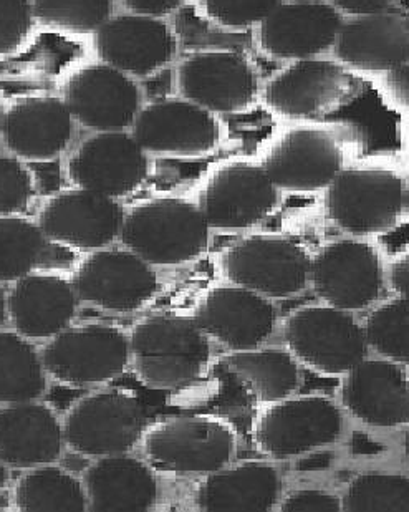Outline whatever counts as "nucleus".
I'll return each mask as SVG.
<instances>
[{
	"mask_svg": "<svg viewBox=\"0 0 409 512\" xmlns=\"http://www.w3.org/2000/svg\"><path fill=\"white\" fill-rule=\"evenodd\" d=\"M141 446L156 473L206 476L234 463L239 436L222 416H171L148 426Z\"/></svg>",
	"mask_w": 409,
	"mask_h": 512,
	"instance_id": "3",
	"label": "nucleus"
},
{
	"mask_svg": "<svg viewBox=\"0 0 409 512\" xmlns=\"http://www.w3.org/2000/svg\"><path fill=\"white\" fill-rule=\"evenodd\" d=\"M72 113L62 97H27L4 108L0 135L15 158L49 163L67 150L73 136Z\"/></svg>",
	"mask_w": 409,
	"mask_h": 512,
	"instance_id": "25",
	"label": "nucleus"
},
{
	"mask_svg": "<svg viewBox=\"0 0 409 512\" xmlns=\"http://www.w3.org/2000/svg\"><path fill=\"white\" fill-rule=\"evenodd\" d=\"M345 17L328 0L282 2L257 27L260 49L279 60H304L335 47Z\"/></svg>",
	"mask_w": 409,
	"mask_h": 512,
	"instance_id": "21",
	"label": "nucleus"
},
{
	"mask_svg": "<svg viewBox=\"0 0 409 512\" xmlns=\"http://www.w3.org/2000/svg\"><path fill=\"white\" fill-rule=\"evenodd\" d=\"M35 22L70 34H97L111 19L113 0H32Z\"/></svg>",
	"mask_w": 409,
	"mask_h": 512,
	"instance_id": "36",
	"label": "nucleus"
},
{
	"mask_svg": "<svg viewBox=\"0 0 409 512\" xmlns=\"http://www.w3.org/2000/svg\"><path fill=\"white\" fill-rule=\"evenodd\" d=\"M5 320H7V294H5L2 285H0V329L5 324Z\"/></svg>",
	"mask_w": 409,
	"mask_h": 512,
	"instance_id": "45",
	"label": "nucleus"
},
{
	"mask_svg": "<svg viewBox=\"0 0 409 512\" xmlns=\"http://www.w3.org/2000/svg\"><path fill=\"white\" fill-rule=\"evenodd\" d=\"M284 479L267 461H244L204 476L194 506L206 512H269L279 506Z\"/></svg>",
	"mask_w": 409,
	"mask_h": 512,
	"instance_id": "28",
	"label": "nucleus"
},
{
	"mask_svg": "<svg viewBox=\"0 0 409 512\" xmlns=\"http://www.w3.org/2000/svg\"><path fill=\"white\" fill-rule=\"evenodd\" d=\"M14 506L24 512L88 511L82 479L53 464L35 466L20 476L14 488Z\"/></svg>",
	"mask_w": 409,
	"mask_h": 512,
	"instance_id": "31",
	"label": "nucleus"
},
{
	"mask_svg": "<svg viewBox=\"0 0 409 512\" xmlns=\"http://www.w3.org/2000/svg\"><path fill=\"white\" fill-rule=\"evenodd\" d=\"M330 4L342 12L343 17L376 14L395 4V0H328Z\"/></svg>",
	"mask_w": 409,
	"mask_h": 512,
	"instance_id": "43",
	"label": "nucleus"
},
{
	"mask_svg": "<svg viewBox=\"0 0 409 512\" xmlns=\"http://www.w3.org/2000/svg\"><path fill=\"white\" fill-rule=\"evenodd\" d=\"M131 135L151 155L199 158L221 145L222 125L216 113L186 98H171L141 108Z\"/></svg>",
	"mask_w": 409,
	"mask_h": 512,
	"instance_id": "16",
	"label": "nucleus"
},
{
	"mask_svg": "<svg viewBox=\"0 0 409 512\" xmlns=\"http://www.w3.org/2000/svg\"><path fill=\"white\" fill-rule=\"evenodd\" d=\"M284 339L300 365L325 377H343L368 353L365 327L352 312L327 304L308 305L290 314Z\"/></svg>",
	"mask_w": 409,
	"mask_h": 512,
	"instance_id": "9",
	"label": "nucleus"
},
{
	"mask_svg": "<svg viewBox=\"0 0 409 512\" xmlns=\"http://www.w3.org/2000/svg\"><path fill=\"white\" fill-rule=\"evenodd\" d=\"M280 191L262 163L236 160L207 176L198 206L209 228L222 232L256 228L279 209Z\"/></svg>",
	"mask_w": 409,
	"mask_h": 512,
	"instance_id": "12",
	"label": "nucleus"
},
{
	"mask_svg": "<svg viewBox=\"0 0 409 512\" xmlns=\"http://www.w3.org/2000/svg\"><path fill=\"white\" fill-rule=\"evenodd\" d=\"M211 228L198 203L183 198L148 199L125 209L120 241L153 267L183 266L203 256Z\"/></svg>",
	"mask_w": 409,
	"mask_h": 512,
	"instance_id": "2",
	"label": "nucleus"
},
{
	"mask_svg": "<svg viewBox=\"0 0 409 512\" xmlns=\"http://www.w3.org/2000/svg\"><path fill=\"white\" fill-rule=\"evenodd\" d=\"M148 174V153L128 131H103L90 136L73 151L67 163L72 186L118 201L138 191Z\"/></svg>",
	"mask_w": 409,
	"mask_h": 512,
	"instance_id": "17",
	"label": "nucleus"
},
{
	"mask_svg": "<svg viewBox=\"0 0 409 512\" xmlns=\"http://www.w3.org/2000/svg\"><path fill=\"white\" fill-rule=\"evenodd\" d=\"M340 405L368 426H409V367L386 358L361 360L343 375Z\"/></svg>",
	"mask_w": 409,
	"mask_h": 512,
	"instance_id": "22",
	"label": "nucleus"
},
{
	"mask_svg": "<svg viewBox=\"0 0 409 512\" xmlns=\"http://www.w3.org/2000/svg\"><path fill=\"white\" fill-rule=\"evenodd\" d=\"M34 178L24 161L0 155V216H20L34 198Z\"/></svg>",
	"mask_w": 409,
	"mask_h": 512,
	"instance_id": "37",
	"label": "nucleus"
},
{
	"mask_svg": "<svg viewBox=\"0 0 409 512\" xmlns=\"http://www.w3.org/2000/svg\"><path fill=\"white\" fill-rule=\"evenodd\" d=\"M209 19L227 29L259 25L284 0H199Z\"/></svg>",
	"mask_w": 409,
	"mask_h": 512,
	"instance_id": "38",
	"label": "nucleus"
},
{
	"mask_svg": "<svg viewBox=\"0 0 409 512\" xmlns=\"http://www.w3.org/2000/svg\"><path fill=\"white\" fill-rule=\"evenodd\" d=\"M280 191H325L347 163V146L337 126L297 123L275 136L260 161Z\"/></svg>",
	"mask_w": 409,
	"mask_h": 512,
	"instance_id": "8",
	"label": "nucleus"
},
{
	"mask_svg": "<svg viewBox=\"0 0 409 512\" xmlns=\"http://www.w3.org/2000/svg\"><path fill=\"white\" fill-rule=\"evenodd\" d=\"M381 87L390 103L409 113V60L401 67L383 73Z\"/></svg>",
	"mask_w": 409,
	"mask_h": 512,
	"instance_id": "41",
	"label": "nucleus"
},
{
	"mask_svg": "<svg viewBox=\"0 0 409 512\" xmlns=\"http://www.w3.org/2000/svg\"><path fill=\"white\" fill-rule=\"evenodd\" d=\"M123 219L118 199L75 186L45 199L39 211V226L49 241L83 252L113 246Z\"/></svg>",
	"mask_w": 409,
	"mask_h": 512,
	"instance_id": "15",
	"label": "nucleus"
},
{
	"mask_svg": "<svg viewBox=\"0 0 409 512\" xmlns=\"http://www.w3.org/2000/svg\"><path fill=\"white\" fill-rule=\"evenodd\" d=\"M2 116H4V107H2V100H0V130H2Z\"/></svg>",
	"mask_w": 409,
	"mask_h": 512,
	"instance_id": "50",
	"label": "nucleus"
},
{
	"mask_svg": "<svg viewBox=\"0 0 409 512\" xmlns=\"http://www.w3.org/2000/svg\"><path fill=\"white\" fill-rule=\"evenodd\" d=\"M148 428L135 393L103 390L78 401L63 421L65 446L77 455L100 458L135 450Z\"/></svg>",
	"mask_w": 409,
	"mask_h": 512,
	"instance_id": "10",
	"label": "nucleus"
},
{
	"mask_svg": "<svg viewBox=\"0 0 409 512\" xmlns=\"http://www.w3.org/2000/svg\"><path fill=\"white\" fill-rule=\"evenodd\" d=\"M188 2L189 0H125L126 7L133 14L148 15V17H156V19L174 14Z\"/></svg>",
	"mask_w": 409,
	"mask_h": 512,
	"instance_id": "42",
	"label": "nucleus"
},
{
	"mask_svg": "<svg viewBox=\"0 0 409 512\" xmlns=\"http://www.w3.org/2000/svg\"><path fill=\"white\" fill-rule=\"evenodd\" d=\"M406 183L388 166H345L325 189V213L352 237L378 236L405 213Z\"/></svg>",
	"mask_w": 409,
	"mask_h": 512,
	"instance_id": "4",
	"label": "nucleus"
},
{
	"mask_svg": "<svg viewBox=\"0 0 409 512\" xmlns=\"http://www.w3.org/2000/svg\"><path fill=\"white\" fill-rule=\"evenodd\" d=\"M47 377L42 355L29 339L0 329V405L39 400Z\"/></svg>",
	"mask_w": 409,
	"mask_h": 512,
	"instance_id": "32",
	"label": "nucleus"
},
{
	"mask_svg": "<svg viewBox=\"0 0 409 512\" xmlns=\"http://www.w3.org/2000/svg\"><path fill=\"white\" fill-rule=\"evenodd\" d=\"M343 511L409 512V476L361 473L342 496Z\"/></svg>",
	"mask_w": 409,
	"mask_h": 512,
	"instance_id": "34",
	"label": "nucleus"
},
{
	"mask_svg": "<svg viewBox=\"0 0 409 512\" xmlns=\"http://www.w3.org/2000/svg\"><path fill=\"white\" fill-rule=\"evenodd\" d=\"M405 213L409 214V184H406Z\"/></svg>",
	"mask_w": 409,
	"mask_h": 512,
	"instance_id": "49",
	"label": "nucleus"
},
{
	"mask_svg": "<svg viewBox=\"0 0 409 512\" xmlns=\"http://www.w3.org/2000/svg\"><path fill=\"white\" fill-rule=\"evenodd\" d=\"M63 446V423L52 406L30 400L0 408V459L9 468L55 464Z\"/></svg>",
	"mask_w": 409,
	"mask_h": 512,
	"instance_id": "27",
	"label": "nucleus"
},
{
	"mask_svg": "<svg viewBox=\"0 0 409 512\" xmlns=\"http://www.w3.org/2000/svg\"><path fill=\"white\" fill-rule=\"evenodd\" d=\"M405 455H406V461H408V466H409V428H408V431H406V435H405Z\"/></svg>",
	"mask_w": 409,
	"mask_h": 512,
	"instance_id": "48",
	"label": "nucleus"
},
{
	"mask_svg": "<svg viewBox=\"0 0 409 512\" xmlns=\"http://www.w3.org/2000/svg\"><path fill=\"white\" fill-rule=\"evenodd\" d=\"M47 246L49 239L39 223L24 216H0V284L35 272Z\"/></svg>",
	"mask_w": 409,
	"mask_h": 512,
	"instance_id": "33",
	"label": "nucleus"
},
{
	"mask_svg": "<svg viewBox=\"0 0 409 512\" xmlns=\"http://www.w3.org/2000/svg\"><path fill=\"white\" fill-rule=\"evenodd\" d=\"M365 334L378 355L409 367V297L398 295L371 310Z\"/></svg>",
	"mask_w": 409,
	"mask_h": 512,
	"instance_id": "35",
	"label": "nucleus"
},
{
	"mask_svg": "<svg viewBox=\"0 0 409 512\" xmlns=\"http://www.w3.org/2000/svg\"><path fill=\"white\" fill-rule=\"evenodd\" d=\"M335 58L352 72L388 73L409 60V10L398 5L376 14L345 17Z\"/></svg>",
	"mask_w": 409,
	"mask_h": 512,
	"instance_id": "23",
	"label": "nucleus"
},
{
	"mask_svg": "<svg viewBox=\"0 0 409 512\" xmlns=\"http://www.w3.org/2000/svg\"><path fill=\"white\" fill-rule=\"evenodd\" d=\"M405 148H406V156H408V165H409V113H408V118H406V125H405Z\"/></svg>",
	"mask_w": 409,
	"mask_h": 512,
	"instance_id": "47",
	"label": "nucleus"
},
{
	"mask_svg": "<svg viewBox=\"0 0 409 512\" xmlns=\"http://www.w3.org/2000/svg\"><path fill=\"white\" fill-rule=\"evenodd\" d=\"M388 281L396 294L409 297V247L391 262Z\"/></svg>",
	"mask_w": 409,
	"mask_h": 512,
	"instance_id": "44",
	"label": "nucleus"
},
{
	"mask_svg": "<svg viewBox=\"0 0 409 512\" xmlns=\"http://www.w3.org/2000/svg\"><path fill=\"white\" fill-rule=\"evenodd\" d=\"M277 509L282 512H340L342 498L325 489H297L280 499Z\"/></svg>",
	"mask_w": 409,
	"mask_h": 512,
	"instance_id": "40",
	"label": "nucleus"
},
{
	"mask_svg": "<svg viewBox=\"0 0 409 512\" xmlns=\"http://www.w3.org/2000/svg\"><path fill=\"white\" fill-rule=\"evenodd\" d=\"M130 352L141 382L174 390L203 377L211 360V340L193 317L151 315L131 330Z\"/></svg>",
	"mask_w": 409,
	"mask_h": 512,
	"instance_id": "1",
	"label": "nucleus"
},
{
	"mask_svg": "<svg viewBox=\"0 0 409 512\" xmlns=\"http://www.w3.org/2000/svg\"><path fill=\"white\" fill-rule=\"evenodd\" d=\"M34 24L32 0H0V57L17 54Z\"/></svg>",
	"mask_w": 409,
	"mask_h": 512,
	"instance_id": "39",
	"label": "nucleus"
},
{
	"mask_svg": "<svg viewBox=\"0 0 409 512\" xmlns=\"http://www.w3.org/2000/svg\"><path fill=\"white\" fill-rule=\"evenodd\" d=\"M345 431L342 405L323 395L289 397L262 408L252 426L260 455L292 459L335 445Z\"/></svg>",
	"mask_w": 409,
	"mask_h": 512,
	"instance_id": "6",
	"label": "nucleus"
},
{
	"mask_svg": "<svg viewBox=\"0 0 409 512\" xmlns=\"http://www.w3.org/2000/svg\"><path fill=\"white\" fill-rule=\"evenodd\" d=\"M222 274L267 299H290L310 284L312 256L294 237L260 232L242 237L221 257Z\"/></svg>",
	"mask_w": 409,
	"mask_h": 512,
	"instance_id": "5",
	"label": "nucleus"
},
{
	"mask_svg": "<svg viewBox=\"0 0 409 512\" xmlns=\"http://www.w3.org/2000/svg\"><path fill=\"white\" fill-rule=\"evenodd\" d=\"M70 281L80 302L121 314L145 307L159 289L154 267L126 247L88 252Z\"/></svg>",
	"mask_w": 409,
	"mask_h": 512,
	"instance_id": "14",
	"label": "nucleus"
},
{
	"mask_svg": "<svg viewBox=\"0 0 409 512\" xmlns=\"http://www.w3.org/2000/svg\"><path fill=\"white\" fill-rule=\"evenodd\" d=\"M226 365L247 392L265 405L294 397L302 382L300 363L287 348L259 347L231 352Z\"/></svg>",
	"mask_w": 409,
	"mask_h": 512,
	"instance_id": "30",
	"label": "nucleus"
},
{
	"mask_svg": "<svg viewBox=\"0 0 409 512\" xmlns=\"http://www.w3.org/2000/svg\"><path fill=\"white\" fill-rule=\"evenodd\" d=\"M88 511L143 512L158 503L156 471L130 453L100 456L83 474Z\"/></svg>",
	"mask_w": 409,
	"mask_h": 512,
	"instance_id": "29",
	"label": "nucleus"
},
{
	"mask_svg": "<svg viewBox=\"0 0 409 512\" xmlns=\"http://www.w3.org/2000/svg\"><path fill=\"white\" fill-rule=\"evenodd\" d=\"M70 279L32 272L12 282L7 294V317L17 334L29 340H49L72 324L78 309Z\"/></svg>",
	"mask_w": 409,
	"mask_h": 512,
	"instance_id": "26",
	"label": "nucleus"
},
{
	"mask_svg": "<svg viewBox=\"0 0 409 512\" xmlns=\"http://www.w3.org/2000/svg\"><path fill=\"white\" fill-rule=\"evenodd\" d=\"M193 319L207 339L229 352L264 345L274 334V300L239 285H217L207 290L194 309Z\"/></svg>",
	"mask_w": 409,
	"mask_h": 512,
	"instance_id": "20",
	"label": "nucleus"
},
{
	"mask_svg": "<svg viewBox=\"0 0 409 512\" xmlns=\"http://www.w3.org/2000/svg\"><path fill=\"white\" fill-rule=\"evenodd\" d=\"M385 262L380 249L348 237L333 241L312 256L310 284L327 305L347 312L368 309L385 289Z\"/></svg>",
	"mask_w": 409,
	"mask_h": 512,
	"instance_id": "13",
	"label": "nucleus"
},
{
	"mask_svg": "<svg viewBox=\"0 0 409 512\" xmlns=\"http://www.w3.org/2000/svg\"><path fill=\"white\" fill-rule=\"evenodd\" d=\"M7 478H9V466L0 459V491L5 488Z\"/></svg>",
	"mask_w": 409,
	"mask_h": 512,
	"instance_id": "46",
	"label": "nucleus"
},
{
	"mask_svg": "<svg viewBox=\"0 0 409 512\" xmlns=\"http://www.w3.org/2000/svg\"><path fill=\"white\" fill-rule=\"evenodd\" d=\"M102 62L130 77H150L173 62L178 39L166 22L148 15H116L95 34Z\"/></svg>",
	"mask_w": 409,
	"mask_h": 512,
	"instance_id": "24",
	"label": "nucleus"
},
{
	"mask_svg": "<svg viewBox=\"0 0 409 512\" xmlns=\"http://www.w3.org/2000/svg\"><path fill=\"white\" fill-rule=\"evenodd\" d=\"M360 83L343 63L328 58L290 62L265 85L262 98L274 115L297 123L320 121L358 97Z\"/></svg>",
	"mask_w": 409,
	"mask_h": 512,
	"instance_id": "7",
	"label": "nucleus"
},
{
	"mask_svg": "<svg viewBox=\"0 0 409 512\" xmlns=\"http://www.w3.org/2000/svg\"><path fill=\"white\" fill-rule=\"evenodd\" d=\"M62 98L78 125L98 133L128 130L141 110L135 80L106 63L75 70L63 85Z\"/></svg>",
	"mask_w": 409,
	"mask_h": 512,
	"instance_id": "19",
	"label": "nucleus"
},
{
	"mask_svg": "<svg viewBox=\"0 0 409 512\" xmlns=\"http://www.w3.org/2000/svg\"><path fill=\"white\" fill-rule=\"evenodd\" d=\"M179 93L216 115L246 112L260 95L256 67L239 52L207 50L178 68Z\"/></svg>",
	"mask_w": 409,
	"mask_h": 512,
	"instance_id": "18",
	"label": "nucleus"
},
{
	"mask_svg": "<svg viewBox=\"0 0 409 512\" xmlns=\"http://www.w3.org/2000/svg\"><path fill=\"white\" fill-rule=\"evenodd\" d=\"M47 375L65 385H103L131 363L130 335L113 325L67 327L42 348Z\"/></svg>",
	"mask_w": 409,
	"mask_h": 512,
	"instance_id": "11",
	"label": "nucleus"
}]
</instances>
